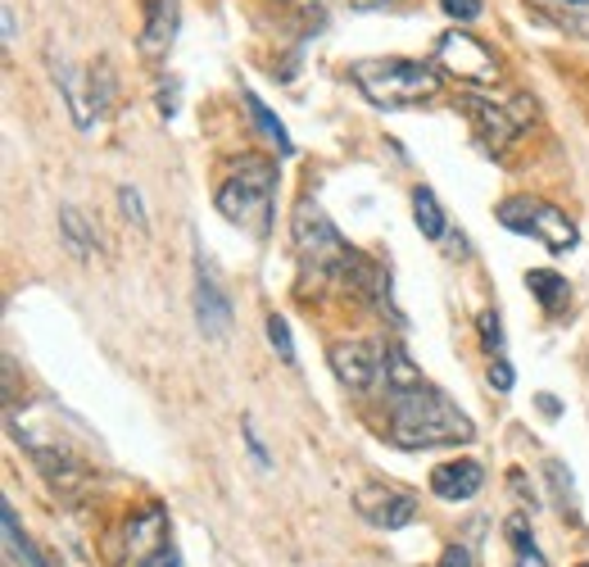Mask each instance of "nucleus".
Segmentation results:
<instances>
[{"label":"nucleus","instance_id":"obj_9","mask_svg":"<svg viewBox=\"0 0 589 567\" xmlns=\"http://www.w3.org/2000/svg\"><path fill=\"white\" fill-rule=\"evenodd\" d=\"M327 359H331L335 381L350 386V391H367V386L377 381V373L386 368V354L372 341H335Z\"/></svg>","mask_w":589,"mask_h":567},{"label":"nucleus","instance_id":"obj_32","mask_svg":"<svg viewBox=\"0 0 589 567\" xmlns=\"http://www.w3.org/2000/svg\"><path fill=\"white\" fill-rule=\"evenodd\" d=\"M245 445H250V454L259 459V468H268L272 459H268V450H263V440L255 436V427H250V417H245Z\"/></svg>","mask_w":589,"mask_h":567},{"label":"nucleus","instance_id":"obj_5","mask_svg":"<svg viewBox=\"0 0 589 567\" xmlns=\"http://www.w3.org/2000/svg\"><path fill=\"white\" fill-rule=\"evenodd\" d=\"M499 223L508 227V232H526V236H540V241L549 246V250H572L576 246V223L563 214V209H553V204H544V200H535V196H513V200H504L499 204Z\"/></svg>","mask_w":589,"mask_h":567},{"label":"nucleus","instance_id":"obj_4","mask_svg":"<svg viewBox=\"0 0 589 567\" xmlns=\"http://www.w3.org/2000/svg\"><path fill=\"white\" fill-rule=\"evenodd\" d=\"M272 196H276V164L259 155H240L223 187H219V214L255 236L272 232Z\"/></svg>","mask_w":589,"mask_h":567},{"label":"nucleus","instance_id":"obj_20","mask_svg":"<svg viewBox=\"0 0 589 567\" xmlns=\"http://www.w3.org/2000/svg\"><path fill=\"white\" fill-rule=\"evenodd\" d=\"M413 218H417V232L431 236V241H440V236H445V209H440V200H436V191H431V187L413 191Z\"/></svg>","mask_w":589,"mask_h":567},{"label":"nucleus","instance_id":"obj_14","mask_svg":"<svg viewBox=\"0 0 589 567\" xmlns=\"http://www.w3.org/2000/svg\"><path fill=\"white\" fill-rule=\"evenodd\" d=\"M481 486H485V472H481V463H472V459L445 463V468L431 472V491H436L440 499H472Z\"/></svg>","mask_w":589,"mask_h":567},{"label":"nucleus","instance_id":"obj_15","mask_svg":"<svg viewBox=\"0 0 589 567\" xmlns=\"http://www.w3.org/2000/svg\"><path fill=\"white\" fill-rule=\"evenodd\" d=\"M540 19H549L557 33L589 42V0H526Z\"/></svg>","mask_w":589,"mask_h":567},{"label":"nucleus","instance_id":"obj_23","mask_svg":"<svg viewBox=\"0 0 589 567\" xmlns=\"http://www.w3.org/2000/svg\"><path fill=\"white\" fill-rule=\"evenodd\" d=\"M86 86H91V109L109 114V105H114V73H109V64L86 69Z\"/></svg>","mask_w":589,"mask_h":567},{"label":"nucleus","instance_id":"obj_21","mask_svg":"<svg viewBox=\"0 0 589 567\" xmlns=\"http://www.w3.org/2000/svg\"><path fill=\"white\" fill-rule=\"evenodd\" d=\"M59 227H64V236H69V246L86 259L91 250H96L101 246V236H96V227H91L86 223V214H82V209H73V204H64V209H59Z\"/></svg>","mask_w":589,"mask_h":567},{"label":"nucleus","instance_id":"obj_13","mask_svg":"<svg viewBox=\"0 0 589 567\" xmlns=\"http://www.w3.org/2000/svg\"><path fill=\"white\" fill-rule=\"evenodd\" d=\"M181 23V0H145V27H141V55L145 59H164L173 50Z\"/></svg>","mask_w":589,"mask_h":567},{"label":"nucleus","instance_id":"obj_10","mask_svg":"<svg viewBox=\"0 0 589 567\" xmlns=\"http://www.w3.org/2000/svg\"><path fill=\"white\" fill-rule=\"evenodd\" d=\"M354 509L363 522L381 527V531H399V527H413L417 518V504L409 495H399L390 486H358L354 491Z\"/></svg>","mask_w":589,"mask_h":567},{"label":"nucleus","instance_id":"obj_35","mask_svg":"<svg viewBox=\"0 0 589 567\" xmlns=\"http://www.w3.org/2000/svg\"><path fill=\"white\" fill-rule=\"evenodd\" d=\"M580 567H589V563H580Z\"/></svg>","mask_w":589,"mask_h":567},{"label":"nucleus","instance_id":"obj_25","mask_svg":"<svg viewBox=\"0 0 589 567\" xmlns=\"http://www.w3.org/2000/svg\"><path fill=\"white\" fill-rule=\"evenodd\" d=\"M549 482H553L557 499H563V504H567V513L576 518V513H580V504H576V491H572V476H567V468H563V463H557V459L549 463Z\"/></svg>","mask_w":589,"mask_h":567},{"label":"nucleus","instance_id":"obj_8","mask_svg":"<svg viewBox=\"0 0 589 567\" xmlns=\"http://www.w3.org/2000/svg\"><path fill=\"white\" fill-rule=\"evenodd\" d=\"M462 109L476 123L481 141L494 145V151H504V145L526 128V118H531V101H513V105H499V101H485L476 92L462 96Z\"/></svg>","mask_w":589,"mask_h":567},{"label":"nucleus","instance_id":"obj_30","mask_svg":"<svg viewBox=\"0 0 589 567\" xmlns=\"http://www.w3.org/2000/svg\"><path fill=\"white\" fill-rule=\"evenodd\" d=\"M490 386H494V391H513V368L504 359L490 364Z\"/></svg>","mask_w":589,"mask_h":567},{"label":"nucleus","instance_id":"obj_16","mask_svg":"<svg viewBox=\"0 0 589 567\" xmlns=\"http://www.w3.org/2000/svg\"><path fill=\"white\" fill-rule=\"evenodd\" d=\"M50 69H55V86L64 92V101H69V109H73V123H78V128H91V96H82L78 69L69 64V59H55V50H50Z\"/></svg>","mask_w":589,"mask_h":567},{"label":"nucleus","instance_id":"obj_3","mask_svg":"<svg viewBox=\"0 0 589 567\" xmlns=\"http://www.w3.org/2000/svg\"><path fill=\"white\" fill-rule=\"evenodd\" d=\"M350 78L377 109H413L440 96V73L422 59H358Z\"/></svg>","mask_w":589,"mask_h":567},{"label":"nucleus","instance_id":"obj_2","mask_svg":"<svg viewBox=\"0 0 589 567\" xmlns=\"http://www.w3.org/2000/svg\"><path fill=\"white\" fill-rule=\"evenodd\" d=\"M291 232H295L299 263H304L314 277H327V282H345V277H354V282L367 286L372 273H377V268H367V263L358 259L354 246H345V236H340V232L327 223V214H322L314 200H299Z\"/></svg>","mask_w":589,"mask_h":567},{"label":"nucleus","instance_id":"obj_12","mask_svg":"<svg viewBox=\"0 0 589 567\" xmlns=\"http://www.w3.org/2000/svg\"><path fill=\"white\" fill-rule=\"evenodd\" d=\"M33 450V463L42 468V476L59 491V495H82L91 482H96V472L86 463H78L69 450H46V445H27Z\"/></svg>","mask_w":589,"mask_h":567},{"label":"nucleus","instance_id":"obj_7","mask_svg":"<svg viewBox=\"0 0 589 567\" xmlns=\"http://www.w3.org/2000/svg\"><path fill=\"white\" fill-rule=\"evenodd\" d=\"M122 554H118V567H141L150 563L154 554L168 550V513L160 504H141V509L122 522Z\"/></svg>","mask_w":589,"mask_h":567},{"label":"nucleus","instance_id":"obj_6","mask_svg":"<svg viewBox=\"0 0 589 567\" xmlns=\"http://www.w3.org/2000/svg\"><path fill=\"white\" fill-rule=\"evenodd\" d=\"M436 64L449 78L468 82V86H494L499 82V59H494V50L481 37L462 33V27H453V33H445L436 42Z\"/></svg>","mask_w":589,"mask_h":567},{"label":"nucleus","instance_id":"obj_11","mask_svg":"<svg viewBox=\"0 0 589 567\" xmlns=\"http://www.w3.org/2000/svg\"><path fill=\"white\" fill-rule=\"evenodd\" d=\"M196 322H200V332L213 336V341L232 332V305H227L219 277L204 268V259L196 263Z\"/></svg>","mask_w":589,"mask_h":567},{"label":"nucleus","instance_id":"obj_1","mask_svg":"<svg viewBox=\"0 0 589 567\" xmlns=\"http://www.w3.org/2000/svg\"><path fill=\"white\" fill-rule=\"evenodd\" d=\"M390 440L399 450H436L476 440V427L440 391L417 386V391H390Z\"/></svg>","mask_w":589,"mask_h":567},{"label":"nucleus","instance_id":"obj_27","mask_svg":"<svg viewBox=\"0 0 589 567\" xmlns=\"http://www.w3.org/2000/svg\"><path fill=\"white\" fill-rule=\"evenodd\" d=\"M476 327H481V345H485V350H504V322H499V314L485 309V314L476 318Z\"/></svg>","mask_w":589,"mask_h":567},{"label":"nucleus","instance_id":"obj_29","mask_svg":"<svg viewBox=\"0 0 589 567\" xmlns=\"http://www.w3.org/2000/svg\"><path fill=\"white\" fill-rule=\"evenodd\" d=\"M440 10L453 19V23H472V19H481V0H440Z\"/></svg>","mask_w":589,"mask_h":567},{"label":"nucleus","instance_id":"obj_18","mask_svg":"<svg viewBox=\"0 0 589 567\" xmlns=\"http://www.w3.org/2000/svg\"><path fill=\"white\" fill-rule=\"evenodd\" d=\"M386 386L390 391H417V386H426L422 381V373H417V364L409 359V350L404 345H386Z\"/></svg>","mask_w":589,"mask_h":567},{"label":"nucleus","instance_id":"obj_19","mask_svg":"<svg viewBox=\"0 0 589 567\" xmlns=\"http://www.w3.org/2000/svg\"><path fill=\"white\" fill-rule=\"evenodd\" d=\"M504 535H508V545H513V563L517 567H549V558L535 550V535H531V527H526V518H508L504 522Z\"/></svg>","mask_w":589,"mask_h":567},{"label":"nucleus","instance_id":"obj_26","mask_svg":"<svg viewBox=\"0 0 589 567\" xmlns=\"http://www.w3.org/2000/svg\"><path fill=\"white\" fill-rule=\"evenodd\" d=\"M118 204H122V214H128L132 227H145V223H150V218H145V200H141L137 187H118Z\"/></svg>","mask_w":589,"mask_h":567},{"label":"nucleus","instance_id":"obj_28","mask_svg":"<svg viewBox=\"0 0 589 567\" xmlns=\"http://www.w3.org/2000/svg\"><path fill=\"white\" fill-rule=\"evenodd\" d=\"M291 14H299L304 27H322V0H282Z\"/></svg>","mask_w":589,"mask_h":567},{"label":"nucleus","instance_id":"obj_34","mask_svg":"<svg viewBox=\"0 0 589 567\" xmlns=\"http://www.w3.org/2000/svg\"><path fill=\"white\" fill-rule=\"evenodd\" d=\"M540 413H544V417H557V400H553V395H540Z\"/></svg>","mask_w":589,"mask_h":567},{"label":"nucleus","instance_id":"obj_24","mask_svg":"<svg viewBox=\"0 0 589 567\" xmlns=\"http://www.w3.org/2000/svg\"><path fill=\"white\" fill-rule=\"evenodd\" d=\"M263 327H268V345L276 350V359H282L286 368H295V336H291V322L272 314Z\"/></svg>","mask_w":589,"mask_h":567},{"label":"nucleus","instance_id":"obj_22","mask_svg":"<svg viewBox=\"0 0 589 567\" xmlns=\"http://www.w3.org/2000/svg\"><path fill=\"white\" fill-rule=\"evenodd\" d=\"M245 109H250V118H255V128L276 145V155H291L295 151V145H291V132L282 128V123H276V118L268 114V105L255 96V92H245Z\"/></svg>","mask_w":589,"mask_h":567},{"label":"nucleus","instance_id":"obj_31","mask_svg":"<svg viewBox=\"0 0 589 567\" xmlns=\"http://www.w3.org/2000/svg\"><path fill=\"white\" fill-rule=\"evenodd\" d=\"M440 567H472V550L468 545H449L445 558H440Z\"/></svg>","mask_w":589,"mask_h":567},{"label":"nucleus","instance_id":"obj_17","mask_svg":"<svg viewBox=\"0 0 589 567\" xmlns=\"http://www.w3.org/2000/svg\"><path fill=\"white\" fill-rule=\"evenodd\" d=\"M526 286L535 291V300L544 305V314H557V309L572 300V286L557 277V273H549V268H531V273H526Z\"/></svg>","mask_w":589,"mask_h":567},{"label":"nucleus","instance_id":"obj_33","mask_svg":"<svg viewBox=\"0 0 589 567\" xmlns=\"http://www.w3.org/2000/svg\"><path fill=\"white\" fill-rule=\"evenodd\" d=\"M141 567H177V554L173 550H164V554H154L150 563H141Z\"/></svg>","mask_w":589,"mask_h":567}]
</instances>
